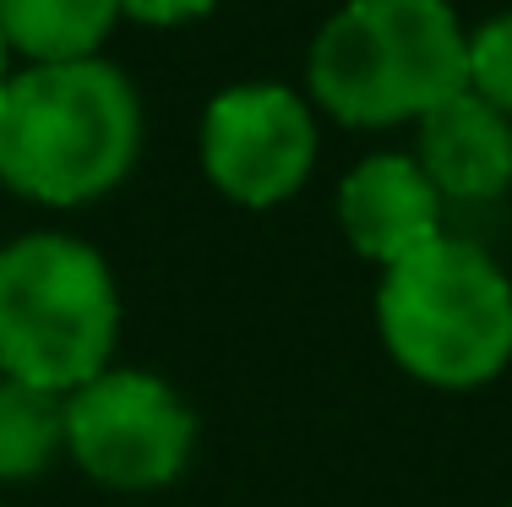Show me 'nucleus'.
Instances as JSON below:
<instances>
[{
  "mask_svg": "<svg viewBox=\"0 0 512 507\" xmlns=\"http://www.w3.org/2000/svg\"><path fill=\"white\" fill-rule=\"evenodd\" d=\"M306 82L338 126L425 120L469 88V28L447 0H344L316 33Z\"/></svg>",
  "mask_w": 512,
  "mask_h": 507,
  "instance_id": "f03ea898",
  "label": "nucleus"
},
{
  "mask_svg": "<svg viewBox=\"0 0 512 507\" xmlns=\"http://www.w3.org/2000/svg\"><path fill=\"white\" fill-rule=\"evenodd\" d=\"M142 99L104 55L22 66L0 88V186L44 208L99 202L137 169Z\"/></svg>",
  "mask_w": 512,
  "mask_h": 507,
  "instance_id": "f257e3e1",
  "label": "nucleus"
},
{
  "mask_svg": "<svg viewBox=\"0 0 512 507\" xmlns=\"http://www.w3.org/2000/svg\"><path fill=\"white\" fill-rule=\"evenodd\" d=\"M202 169L240 208H278L316 169V115L284 82H235L202 110Z\"/></svg>",
  "mask_w": 512,
  "mask_h": 507,
  "instance_id": "423d86ee",
  "label": "nucleus"
},
{
  "mask_svg": "<svg viewBox=\"0 0 512 507\" xmlns=\"http://www.w3.org/2000/svg\"><path fill=\"white\" fill-rule=\"evenodd\" d=\"M338 224L349 246L387 273L442 240V191L414 153H371L338 186Z\"/></svg>",
  "mask_w": 512,
  "mask_h": 507,
  "instance_id": "0eeeda50",
  "label": "nucleus"
},
{
  "mask_svg": "<svg viewBox=\"0 0 512 507\" xmlns=\"http://www.w3.org/2000/svg\"><path fill=\"white\" fill-rule=\"evenodd\" d=\"M120 22V0H0L11 55L28 66L93 60Z\"/></svg>",
  "mask_w": 512,
  "mask_h": 507,
  "instance_id": "1a4fd4ad",
  "label": "nucleus"
},
{
  "mask_svg": "<svg viewBox=\"0 0 512 507\" xmlns=\"http://www.w3.org/2000/svg\"><path fill=\"white\" fill-rule=\"evenodd\" d=\"M66 453V398L0 377V480H39Z\"/></svg>",
  "mask_w": 512,
  "mask_h": 507,
  "instance_id": "9d476101",
  "label": "nucleus"
},
{
  "mask_svg": "<svg viewBox=\"0 0 512 507\" xmlns=\"http://www.w3.org/2000/svg\"><path fill=\"white\" fill-rule=\"evenodd\" d=\"M218 0H120V17L142 22V28H180V22L207 17Z\"/></svg>",
  "mask_w": 512,
  "mask_h": 507,
  "instance_id": "f8f14e48",
  "label": "nucleus"
},
{
  "mask_svg": "<svg viewBox=\"0 0 512 507\" xmlns=\"http://www.w3.org/2000/svg\"><path fill=\"white\" fill-rule=\"evenodd\" d=\"M376 333L425 388H485L512 360V279L485 246L442 235L382 273Z\"/></svg>",
  "mask_w": 512,
  "mask_h": 507,
  "instance_id": "7ed1b4c3",
  "label": "nucleus"
},
{
  "mask_svg": "<svg viewBox=\"0 0 512 507\" xmlns=\"http://www.w3.org/2000/svg\"><path fill=\"white\" fill-rule=\"evenodd\" d=\"M115 338L120 289L88 240L33 229L0 246V377L66 398L109 371Z\"/></svg>",
  "mask_w": 512,
  "mask_h": 507,
  "instance_id": "20e7f679",
  "label": "nucleus"
},
{
  "mask_svg": "<svg viewBox=\"0 0 512 507\" xmlns=\"http://www.w3.org/2000/svg\"><path fill=\"white\" fill-rule=\"evenodd\" d=\"M469 88L512 120V11L469 33Z\"/></svg>",
  "mask_w": 512,
  "mask_h": 507,
  "instance_id": "9b49d317",
  "label": "nucleus"
},
{
  "mask_svg": "<svg viewBox=\"0 0 512 507\" xmlns=\"http://www.w3.org/2000/svg\"><path fill=\"white\" fill-rule=\"evenodd\" d=\"M197 448V415L164 377L109 366L66 393V453L109 491H158Z\"/></svg>",
  "mask_w": 512,
  "mask_h": 507,
  "instance_id": "39448f33",
  "label": "nucleus"
},
{
  "mask_svg": "<svg viewBox=\"0 0 512 507\" xmlns=\"http://www.w3.org/2000/svg\"><path fill=\"white\" fill-rule=\"evenodd\" d=\"M420 126L414 159L431 186L453 202H496L512 186V120L474 88L436 104Z\"/></svg>",
  "mask_w": 512,
  "mask_h": 507,
  "instance_id": "6e6552de",
  "label": "nucleus"
},
{
  "mask_svg": "<svg viewBox=\"0 0 512 507\" xmlns=\"http://www.w3.org/2000/svg\"><path fill=\"white\" fill-rule=\"evenodd\" d=\"M11 82V44H6V28H0V88Z\"/></svg>",
  "mask_w": 512,
  "mask_h": 507,
  "instance_id": "ddd939ff",
  "label": "nucleus"
}]
</instances>
